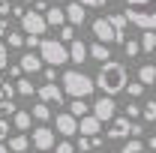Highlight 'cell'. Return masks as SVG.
Wrapping results in <instances>:
<instances>
[{
	"mask_svg": "<svg viewBox=\"0 0 156 153\" xmlns=\"http://www.w3.org/2000/svg\"><path fill=\"white\" fill-rule=\"evenodd\" d=\"M21 69H24V72H33V75H36L39 69H42V63H45V60H42V54H33V51H30V54H21Z\"/></svg>",
	"mask_w": 156,
	"mask_h": 153,
	"instance_id": "obj_16",
	"label": "cell"
},
{
	"mask_svg": "<svg viewBox=\"0 0 156 153\" xmlns=\"http://www.w3.org/2000/svg\"><path fill=\"white\" fill-rule=\"evenodd\" d=\"M30 114H33V120H39V123H48V120H51V105L39 99L36 105H33V111H30Z\"/></svg>",
	"mask_w": 156,
	"mask_h": 153,
	"instance_id": "obj_21",
	"label": "cell"
},
{
	"mask_svg": "<svg viewBox=\"0 0 156 153\" xmlns=\"http://www.w3.org/2000/svg\"><path fill=\"white\" fill-rule=\"evenodd\" d=\"M12 135H9V120L6 117H0V141H9Z\"/></svg>",
	"mask_w": 156,
	"mask_h": 153,
	"instance_id": "obj_37",
	"label": "cell"
},
{
	"mask_svg": "<svg viewBox=\"0 0 156 153\" xmlns=\"http://www.w3.org/2000/svg\"><path fill=\"white\" fill-rule=\"evenodd\" d=\"M12 126H15V129H18V132H27V129H30V126H33V114H30V111H15V117H12Z\"/></svg>",
	"mask_w": 156,
	"mask_h": 153,
	"instance_id": "obj_19",
	"label": "cell"
},
{
	"mask_svg": "<svg viewBox=\"0 0 156 153\" xmlns=\"http://www.w3.org/2000/svg\"><path fill=\"white\" fill-rule=\"evenodd\" d=\"M42 45V36H27V48H39Z\"/></svg>",
	"mask_w": 156,
	"mask_h": 153,
	"instance_id": "obj_44",
	"label": "cell"
},
{
	"mask_svg": "<svg viewBox=\"0 0 156 153\" xmlns=\"http://www.w3.org/2000/svg\"><path fill=\"white\" fill-rule=\"evenodd\" d=\"M57 147V138H54V129H48V126H36L33 129V150L39 153H48Z\"/></svg>",
	"mask_w": 156,
	"mask_h": 153,
	"instance_id": "obj_8",
	"label": "cell"
},
{
	"mask_svg": "<svg viewBox=\"0 0 156 153\" xmlns=\"http://www.w3.org/2000/svg\"><path fill=\"white\" fill-rule=\"evenodd\" d=\"M123 111H126V117H129V120H138V117L144 114V105H138L135 99H129V102H126V108H123Z\"/></svg>",
	"mask_w": 156,
	"mask_h": 153,
	"instance_id": "obj_28",
	"label": "cell"
},
{
	"mask_svg": "<svg viewBox=\"0 0 156 153\" xmlns=\"http://www.w3.org/2000/svg\"><path fill=\"white\" fill-rule=\"evenodd\" d=\"M144 120H150V123H156V99H150V102H144Z\"/></svg>",
	"mask_w": 156,
	"mask_h": 153,
	"instance_id": "obj_33",
	"label": "cell"
},
{
	"mask_svg": "<svg viewBox=\"0 0 156 153\" xmlns=\"http://www.w3.org/2000/svg\"><path fill=\"white\" fill-rule=\"evenodd\" d=\"M57 39H60V42H66V45H69V42H75V27H72V24H63Z\"/></svg>",
	"mask_w": 156,
	"mask_h": 153,
	"instance_id": "obj_32",
	"label": "cell"
},
{
	"mask_svg": "<svg viewBox=\"0 0 156 153\" xmlns=\"http://www.w3.org/2000/svg\"><path fill=\"white\" fill-rule=\"evenodd\" d=\"M12 3H21V0H12Z\"/></svg>",
	"mask_w": 156,
	"mask_h": 153,
	"instance_id": "obj_49",
	"label": "cell"
},
{
	"mask_svg": "<svg viewBox=\"0 0 156 153\" xmlns=\"http://www.w3.org/2000/svg\"><path fill=\"white\" fill-rule=\"evenodd\" d=\"M144 147H147V141H141V138H126V144H123L120 153H144Z\"/></svg>",
	"mask_w": 156,
	"mask_h": 153,
	"instance_id": "obj_24",
	"label": "cell"
},
{
	"mask_svg": "<svg viewBox=\"0 0 156 153\" xmlns=\"http://www.w3.org/2000/svg\"><path fill=\"white\" fill-rule=\"evenodd\" d=\"M6 144H9V150H12V153H27V150H30V138H27L24 132L12 135V138H9Z\"/></svg>",
	"mask_w": 156,
	"mask_h": 153,
	"instance_id": "obj_17",
	"label": "cell"
},
{
	"mask_svg": "<svg viewBox=\"0 0 156 153\" xmlns=\"http://www.w3.org/2000/svg\"><path fill=\"white\" fill-rule=\"evenodd\" d=\"M0 72H3V69H0ZM0 84H3V75H0Z\"/></svg>",
	"mask_w": 156,
	"mask_h": 153,
	"instance_id": "obj_48",
	"label": "cell"
},
{
	"mask_svg": "<svg viewBox=\"0 0 156 153\" xmlns=\"http://www.w3.org/2000/svg\"><path fill=\"white\" fill-rule=\"evenodd\" d=\"M123 51H126V57H129V60H132V57H138V54H144L138 39H126V42H123Z\"/></svg>",
	"mask_w": 156,
	"mask_h": 153,
	"instance_id": "obj_27",
	"label": "cell"
},
{
	"mask_svg": "<svg viewBox=\"0 0 156 153\" xmlns=\"http://www.w3.org/2000/svg\"><path fill=\"white\" fill-rule=\"evenodd\" d=\"M69 111L81 120V117H87V114H93V105H87V99H72L69 102Z\"/></svg>",
	"mask_w": 156,
	"mask_h": 153,
	"instance_id": "obj_20",
	"label": "cell"
},
{
	"mask_svg": "<svg viewBox=\"0 0 156 153\" xmlns=\"http://www.w3.org/2000/svg\"><path fill=\"white\" fill-rule=\"evenodd\" d=\"M27 12H30V9H27V6H24V3H15V6H12V18H24V15H27Z\"/></svg>",
	"mask_w": 156,
	"mask_h": 153,
	"instance_id": "obj_39",
	"label": "cell"
},
{
	"mask_svg": "<svg viewBox=\"0 0 156 153\" xmlns=\"http://www.w3.org/2000/svg\"><path fill=\"white\" fill-rule=\"evenodd\" d=\"M48 9H51L48 0H36V3H33V12H48Z\"/></svg>",
	"mask_w": 156,
	"mask_h": 153,
	"instance_id": "obj_42",
	"label": "cell"
},
{
	"mask_svg": "<svg viewBox=\"0 0 156 153\" xmlns=\"http://www.w3.org/2000/svg\"><path fill=\"white\" fill-rule=\"evenodd\" d=\"M99 129H102V120H99L96 114H87V117L78 120V132L81 135H90V138H93V135H99Z\"/></svg>",
	"mask_w": 156,
	"mask_h": 153,
	"instance_id": "obj_13",
	"label": "cell"
},
{
	"mask_svg": "<svg viewBox=\"0 0 156 153\" xmlns=\"http://www.w3.org/2000/svg\"><path fill=\"white\" fill-rule=\"evenodd\" d=\"M15 93H18V84L15 81H3L0 84V99H15Z\"/></svg>",
	"mask_w": 156,
	"mask_h": 153,
	"instance_id": "obj_29",
	"label": "cell"
},
{
	"mask_svg": "<svg viewBox=\"0 0 156 153\" xmlns=\"http://www.w3.org/2000/svg\"><path fill=\"white\" fill-rule=\"evenodd\" d=\"M147 147H150V150L156 153V135H150V138H147Z\"/></svg>",
	"mask_w": 156,
	"mask_h": 153,
	"instance_id": "obj_46",
	"label": "cell"
},
{
	"mask_svg": "<svg viewBox=\"0 0 156 153\" xmlns=\"http://www.w3.org/2000/svg\"><path fill=\"white\" fill-rule=\"evenodd\" d=\"M54 126H57V132L63 135V138H72V135L78 132V117L72 114V111H60V114L54 117Z\"/></svg>",
	"mask_w": 156,
	"mask_h": 153,
	"instance_id": "obj_10",
	"label": "cell"
},
{
	"mask_svg": "<svg viewBox=\"0 0 156 153\" xmlns=\"http://www.w3.org/2000/svg\"><path fill=\"white\" fill-rule=\"evenodd\" d=\"M138 81L147 87V84H156V66L153 63H144L141 69H138Z\"/></svg>",
	"mask_w": 156,
	"mask_h": 153,
	"instance_id": "obj_23",
	"label": "cell"
},
{
	"mask_svg": "<svg viewBox=\"0 0 156 153\" xmlns=\"http://www.w3.org/2000/svg\"><path fill=\"white\" fill-rule=\"evenodd\" d=\"M90 30H93L96 42H102V45H114V42H120V36H117V30H114V24H111L108 15H105V18H96L93 24H90Z\"/></svg>",
	"mask_w": 156,
	"mask_h": 153,
	"instance_id": "obj_5",
	"label": "cell"
},
{
	"mask_svg": "<svg viewBox=\"0 0 156 153\" xmlns=\"http://www.w3.org/2000/svg\"><path fill=\"white\" fill-rule=\"evenodd\" d=\"M0 69H9V51H6L3 39H0Z\"/></svg>",
	"mask_w": 156,
	"mask_h": 153,
	"instance_id": "obj_38",
	"label": "cell"
},
{
	"mask_svg": "<svg viewBox=\"0 0 156 153\" xmlns=\"http://www.w3.org/2000/svg\"><path fill=\"white\" fill-rule=\"evenodd\" d=\"M132 129H135V120H129V117H114V120L108 123L105 138H111V141H120V138H135Z\"/></svg>",
	"mask_w": 156,
	"mask_h": 153,
	"instance_id": "obj_7",
	"label": "cell"
},
{
	"mask_svg": "<svg viewBox=\"0 0 156 153\" xmlns=\"http://www.w3.org/2000/svg\"><path fill=\"white\" fill-rule=\"evenodd\" d=\"M57 3H63V0H57Z\"/></svg>",
	"mask_w": 156,
	"mask_h": 153,
	"instance_id": "obj_50",
	"label": "cell"
},
{
	"mask_svg": "<svg viewBox=\"0 0 156 153\" xmlns=\"http://www.w3.org/2000/svg\"><path fill=\"white\" fill-rule=\"evenodd\" d=\"M15 84H18V93H21V96H33V93L39 90V87H33V81H30V78H18Z\"/></svg>",
	"mask_w": 156,
	"mask_h": 153,
	"instance_id": "obj_30",
	"label": "cell"
},
{
	"mask_svg": "<svg viewBox=\"0 0 156 153\" xmlns=\"http://www.w3.org/2000/svg\"><path fill=\"white\" fill-rule=\"evenodd\" d=\"M45 21H48V27H63V24H69V18H66V6L54 3V6L45 12Z\"/></svg>",
	"mask_w": 156,
	"mask_h": 153,
	"instance_id": "obj_14",
	"label": "cell"
},
{
	"mask_svg": "<svg viewBox=\"0 0 156 153\" xmlns=\"http://www.w3.org/2000/svg\"><path fill=\"white\" fill-rule=\"evenodd\" d=\"M6 36H9V48H21V45H27V33H24V30H9Z\"/></svg>",
	"mask_w": 156,
	"mask_h": 153,
	"instance_id": "obj_26",
	"label": "cell"
},
{
	"mask_svg": "<svg viewBox=\"0 0 156 153\" xmlns=\"http://www.w3.org/2000/svg\"><path fill=\"white\" fill-rule=\"evenodd\" d=\"M66 18H69V24H72V27H81V24L87 21V6H81V3H75V0H72V3L66 6Z\"/></svg>",
	"mask_w": 156,
	"mask_h": 153,
	"instance_id": "obj_12",
	"label": "cell"
},
{
	"mask_svg": "<svg viewBox=\"0 0 156 153\" xmlns=\"http://www.w3.org/2000/svg\"><path fill=\"white\" fill-rule=\"evenodd\" d=\"M21 30L27 33V36H45V30H48V21H45V15L42 12H27L24 18H21Z\"/></svg>",
	"mask_w": 156,
	"mask_h": 153,
	"instance_id": "obj_6",
	"label": "cell"
},
{
	"mask_svg": "<svg viewBox=\"0 0 156 153\" xmlns=\"http://www.w3.org/2000/svg\"><path fill=\"white\" fill-rule=\"evenodd\" d=\"M153 48H156V30H144V36H141V51L150 54Z\"/></svg>",
	"mask_w": 156,
	"mask_h": 153,
	"instance_id": "obj_25",
	"label": "cell"
},
{
	"mask_svg": "<svg viewBox=\"0 0 156 153\" xmlns=\"http://www.w3.org/2000/svg\"><path fill=\"white\" fill-rule=\"evenodd\" d=\"M60 81H63V90L72 96V99H87V96L96 90V78L84 75V72H78V69L63 72V75H60Z\"/></svg>",
	"mask_w": 156,
	"mask_h": 153,
	"instance_id": "obj_3",
	"label": "cell"
},
{
	"mask_svg": "<svg viewBox=\"0 0 156 153\" xmlns=\"http://www.w3.org/2000/svg\"><path fill=\"white\" fill-rule=\"evenodd\" d=\"M6 72H9V81H18V78L24 75V69H21V63H9V69H6Z\"/></svg>",
	"mask_w": 156,
	"mask_h": 153,
	"instance_id": "obj_34",
	"label": "cell"
},
{
	"mask_svg": "<svg viewBox=\"0 0 156 153\" xmlns=\"http://www.w3.org/2000/svg\"><path fill=\"white\" fill-rule=\"evenodd\" d=\"M12 6H15L12 0H0V15H3V18H9V15H12Z\"/></svg>",
	"mask_w": 156,
	"mask_h": 153,
	"instance_id": "obj_40",
	"label": "cell"
},
{
	"mask_svg": "<svg viewBox=\"0 0 156 153\" xmlns=\"http://www.w3.org/2000/svg\"><path fill=\"white\" fill-rule=\"evenodd\" d=\"M45 81H57V66H48L45 69Z\"/></svg>",
	"mask_w": 156,
	"mask_h": 153,
	"instance_id": "obj_43",
	"label": "cell"
},
{
	"mask_svg": "<svg viewBox=\"0 0 156 153\" xmlns=\"http://www.w3.org/2000/svg\"><path fill=\"white\" fill-rule=\"evenodd\" d=\"M126 90H129V99H138V96L144 93V84L135 81V84H126Z\"/></svg>",
	"mask_w": 156,
	"mask_h": 153,
	"instance_id": "obj_35",
	"label": "cell"
},
{
	"mask_svg": "<svg viewBox=\"0 0 156 153\" xmlns=\"http://www.w3.org/2000/svg\"><path fill=\"white\" fill-rule=\"evenodd\" d=\"M6 33H9V18L0 15V36H6Z\"/></svg>",
	"mask_w": 156,
	"mask_h": 153,
	"instance_id": "obj_45",
	"label": "cell"
},
{
	"mask_svg": "<svg viewBox=\"0 0 156 153\" xmlns=\"http://www.w3.org/2000/svg\"><path fill=\"white\" fill-rule=\"evenodd\" d=\"M63 93H66V90H63V87H57V84H54V81H45V84H39V90H36V96L39 99H42V102H48V105H63Z\"/></svg>",
	"mask_w": 156,
	"mask_h": 153,
	"instance_id": "obj_9",
	"label": "cell"
},
{
	"mask_svg": "<svg viewBox=\"0 0 156 153\" xmlns=\"http://www.w3.org/2000/svg\"><path fill=\"white\" fill-rule=\"evenodd\" d=\"M126 18L141 30H156V0H126Z\"/></svg>",
	"mask_w": 156,
	"mask_h": 153,
	"instance_id": "obj_2",
	"label": "cell"
},
{
	"mask_svg": "<svg viewBox=\"0 0 156 153\" xmlns=\"http://www.w3.org/2000/svg\"><path fill=\"white\" fill-rule=\"evenodd\" d=\"M75 150H78V147L72 144V141H60L57 147H54V153H75Z\"/></svg>",
	"mask_w": 156,
	"mask_h": 153,
	"instance_id": "obj_36",
	"label": "cell"
},
{
	"mask_svg": "<svg viewBox=\"0 0 156 153\" xmlns=\"http://www.w3.org/2000/svg\"><path fill=\"white\" fill-rule=\"evenodd\" d=\"M87 57H90V48H87L81 39L69 42V60H72V63H87Z\"/></svg>",
	"mask_w": 156,
	"mask_h": 153,
	"instance_id": "obj_15",
	"label": "cell"
},
{
	"mask_svg": "<svg viewBox=\"0 0 156 153\" xmlns=\"http://www.w3.org/2000/svg\"><path fill=\"white\" fill-rule=\"evenodd\" d=\"M0 153H12V150H9V144H3V141H0Z\"/></svg>",
	"mask_w": 156,
	"mask_h": 153,
	"instance_id": "obj_47",
	"label": "cell"
},
{
	"mask_svg": "<svg viewBox=\"0 0 156 153\" xmlns=\"http://www.w3.org/2000/svg\"><path fill=\"white\" fill-rule=\"evenodd\" d=\"M108 18H111V24H114V30H117V36H120V42H126V24H129L126 12H111Z\"/></svg>",
	"mask_w": 156,
	"mask_h": 153,
	"instance_id": "obj_18",
	"label": "cell"
},
{
	"mask_svg": "<svg viewBox=\"0 0 156 153\" xmlns=\"http://www.w3.org/2000/svg\"><path fill=\"white\" fill-rule=\"evenodd\" d=\"M15 102L12 99H0V117H15Z\"/></svg>",
	"mask_w": 156,
	"mask_h": 153,
	"instance_id": "obj_31",
	"label": "cell"
},
{
	"mask_svg": "<svg viewBox=\"0 0 156 153\" xmlns=\"http://www.w3.org/2000/svg\"><path fill=\"white\" fill-rule=\"evenodd\" d=\"M39 54L48 66H63V63H69V45L60 42V39H42Z\"/></svg>",
	"mask_w": 156,
	"mask_h": 153,
	"instance_id": "obj_4",
	"label": "cell"
},
{
	"mask_svg": "<svg viewBox=\"0 0 156 153\" xmlns=\"http://www.w3.org/2000/svg\"><path fill=\"white\" fill-rule=\"evenodd\" d=\"M114 108H117L114 96H102V99L93 102V114H96L102 123H111V120H114Z\"/></svg>",
	"mask_w": 156,
	"mask_h": 153,
	"instance_id": "obj_11",
	"label": "cell"
},
{
	"mask_svg": "<svg viewBox=\"0 0 156 153\" xmlns=\"http://www.w3.org/2000/svg\"><path fill=\"white\" fill-rule=\"evenodd\" d=\"M90 57H93V60H102V63H108V60H111V45H102V42L90 45Z\"/></svg>",
	"mask_w": 156,
	"mask_h": 153,
	"instance_id": "obj_22",
	"label": "cell"
},
{
	"mask_svg": "<svg viewBox=\"0 0 156 153\" xmlns=\"http://www.w3.org/2000/svg\"><path fill=\"white\" fill-rule=\"evenodd\" d=\"M126 66L120 63V60H108V63H102V69H99L96 75V87L102 90V96H117L120 90H126Z\"/></svg>",
	"mask_w": 156,
	"mask_h": 153,
	"instance_id": "obj_1",
	"label": "cell"
},
{
	"mask_svg": "<svg viewBox=\"0 0 156 153\" xmlns=\"http://www.w3.org/2000/svg\"><path fill=\"white\" fill-rule=\"evenodd\" d=\"M36 153H39V150H36Z\"/></svg>",
	"mask_w": 156,
	"mask_h": 153,
	"instance_id": "obj_51",
	"label": "cell"
},
{
	"mask_svg": "<svg viewBox=\"0 0 156 153\" xmlns=\"http://www.w3.org/2000/svg\"><path fill=\"white\" fill-rule=\"evenodd\" d=\"M75 3H81V6H93V9H102L108 0H75Z\"/></svg>",
	"mask_w": 156,
	"mask_h": 153,
	"instance_id": "obj_41",
	"label": "cell"
}]
</instances>
